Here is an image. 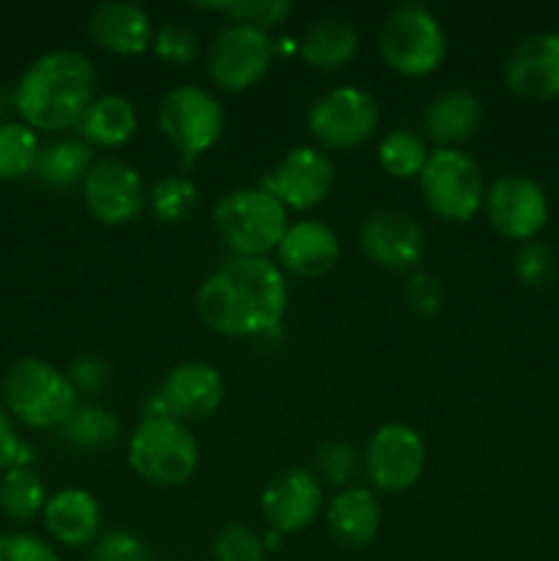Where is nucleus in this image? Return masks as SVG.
<instances>
[{
  "mask_svg": "<svg viewBox=\"0 0 559 561\" xmlns=\"http://www.w3.org/2000/svg\"><path fill=\"white\" fill-rule=\"evenodd\" d=\"M301 58L316 69H340L360 49V33L345 16H321L301 36Z\"/></svg>",
  "mask_w": 559,
  "mask_h": 561,
  "instance_id": "25",
  "label": "nucleus"
},
{
  "mask_svg": "<svg viewBox=\"0 0 559 561\" xmlns=\"http://www.w3.org/2000/svg\"><path fill=\"white\" fill-rule=\"evenodd\" d=\"M381 507L367 488H343L327 507V526L345 548H362L376 537Z\"/></svg>",
  "mask_w": 559,
  "mask_h": 561,
  "instance_id": "23",
  "label": "nucleus"
},
{
  "mask_svg": "<svg viewBox=\"0 0 559 561\" xmlns=\"http://www.w3.org/2000/svg\"><path fill=\"white\" fill-rule=\"evenodd\" d=\"M323 504L321 482L305 469H288L272 477L261 493L263 518L277 535H294L318 518Z\"/></svg>",
  "mask_w": 559,
  "mask_h": 561,
  "instance_id": "16",
  "label": "nucleus"
},
{
  "mask_svg": "<svg viewBox=\"0 0 559 561\" xmlns=\"http://www.w3.org/2000/svg\"><path fill=\"white\" fill-rule=\"evenodd\" d=\"M93 164V151L88 142L82 140H58L49 142L38 151L36 175L38 184H44L47 190H71V186L82 184V179L88 175Z\"/></svg>",
  "mask_w": 559,
  "mask_h": 561,
  "instance_id": "27",
  "label": "nucleus"
},
{
  "mask_svg": "<svg viewBox=\"0 0 559 561\" xmlns=\"http://www.w3.org/2000/svg\"><path fill=\"white\" fill-rule=\"evenodd\" d=\"M195 307L212 332L255 337L280 327L288 307V285L269 257H233L203 279Z\"/></svg>",
  "mask_w": 559,
  "mask_h": 561,
  "instance_id": "1",
  "label": "nucleus"
},
{
  "mask_svg": "<svg viewBox=\"0 0 559 561\" xmlns=\"http://www.w3.org/2000/svg\"><path fill=\"white\" fill-rule=\"evenodd\" d=\"M58 442L75 453H96L118 442L121 422L118 416L102 405H75L69 416L55 427Z\"/></svg>",
  "mask_w": 559,
  "mask_h": 561,
  "instance_id": "26",
  "label": "nucleus"
},
{
  "mask_svg": "<svg viewBox=\"0 0 559 561\" xmlns=\"http://www.w3.org/2000/svg\"><path fill=\"white\" fill-rule=\"evenodd\" d=\"M88 27L99 47L118 55L146 53L153 42L151 16L142 5L129 3V0H107V3L93 5Z\"/></svg>",
  "mask_w": 559,
  "mask_h": 561,
  "instance_id": "19",
  "label": "nucleus"
},
{
  "mask_svg": "<svg viewBox=\"0 0 559 561\" xmlns=\"http://www.w3.org/2000/svg\"><path fill=\"white\" fill-rule=\"evenodd\" d=\"M515 277L529 288H546L557 277V255L543 241H524L515 252Z\"/></svg>",
  "mask_w": 559,
  "mask_h": 561,
  "instance_id": "34",
  "label": "nucleus"
},
{
  "mask_svg": "<svg viewBox=\"0 0 559 561\" xmlns=\"http://www.w3.org/2000/svg\"><path fill=\"white\" fill-rule=\"evenodd\" d=\"M214 228L239 257H263L280 247L288 230V211L261 186L225 192L212 211Z\"/></svg>",
  "mask_w": 559,
  "mask_h": 561,
  "instance_id": "4",
  "label": "nucleus"
},
{
  "mask_svg": "<svg viewBox=\"0 0 559 561\" xmlns=\"http://www.w3.org/2000/svg\"><path fill=\"white\" fill-rule=\"evenodd\" d=\"M274 58V42L269 31L247 22H228L208 44V77L225 91H244L261 80Z\"/></svg>",
  "mask_w": 559,
  "mask_h": 561,
  "instance_id": "9",
  "label": "nucleus"
},
{
  "mask_svg": "<svg viewBox=\"0 0 559 561\" xmlns=\"http://www.w3.org/2000/svg\"><path fill=\"white\" fill-rule=\"evenodd\" d=\"M197 186L186 175H162L151 186V208L162 222H181L195 208Z\"/></svg>",
  "mask_w": 559,
  "mask_h": 561,
  "instance_id": "32",
  "label": "nucleus"
},
{
  "mask_svg": "<svg viewBox=\"0 0 559 561\" xmlns=\"http://www.w3.org/2000/svg\"><path fill=\"white\" fill-rule=\"evenodd\" d=\"M214 561H263V540L244 524H228L214 540Z\"/></svg>",
  "mask_w": 559,
  "mask_h": 561,
  "instance_id": "35",
  "label": "nucleus"
},
{
  "mask_svg": "<svg viewBox=\"0 0 559 561\" xmlns=\"http://www.w3.org/2000/svg\"><path fill=\"white\" fill-rule=\"evenodd\" d=\"M197 9L217 11L225 14L230 22H247V25H258L263 31L280 25V22L288 20V14L294 11L290 0H201L195 3Z\"/></svg>",
  "mask_w": 559,
  "mask_h": 561,
  "instance_id": "31",
  "label": "nucleus"
},
{
  "mask_svg": "<svg viewBox=\"0 0 559 561\" xmlns=\"http://www.w3.org/2000/svg\"><path fill=\"white\" fill-rule=\"evenodd\" d=\"M33 449L16 436L14 420L9 411L0 405V471H9L14 466H31Z\"/></svg>",
  "mask_w": 559,
  "mask_h": 561,
  "instance_id": "40",
  "label": "nucleus"
},
{
  "mask_svg": "<svg viewBox=\"0 0 559 561\" xmlns=\"http://www.w3.org/2000/svg\"><path fill=\"white\" fill-rule=\"evenodd\" d=\"M96 93V66L77 49H53L20 77L14 107L31 129L60 131L80 124Z\"/></svg>",
  "mask_w": 559,
  "mask_h": 561,
  "instance_id": "2",
  "label": "nucleus"
},
{
  "mask_svg": "<svg viewBox=\"0 0 559 561\" xmlns=\"http://www.w3.org/2000/svg\"><path fill=\"white\" fill-rule=\"evenodd\" d=\"M427 146L414 129H398L387 131L378 142V162L395 179H411V175H420L422 168L427 162Z\"/></svg>",
  "mask_w": 559,
  "mask_h": 561,
  "instance_id": "30",
  "label": "nucleus"
},
{
  "mask_svg": "<svg viewBox=\"0 0 559 561\" xmlns=\"http://www.w3.org/2000/svg\"><path fill=\"white\" fill-rule=\"evenodd\" d=\"M316 469H318V482H327V485L343 488L360 474V455L351 444L345 442H327L323 447H318L316 453Z\"/></svg>",
  "mask_w": 559,
  "mask_h": 561,
  "instance_id": "33",
  "label": "nucleus"
},
{
  "mask_svg": "<svg viewBox=\"0 0 559 561\" xmlns=\"http://www.w3.org/2000/svg\"><path fill=\"white\" fill-rule=\"evenodd\" d=\"M82 201L88 211L104 225H124L142 211L146 186L140 173L124 159H93L91 170L82 179Z\"/></svg>",
  "mask_w": 559,
  "mask_h": 561,
  "instance_id": "13",
  "label": "nucleus"
},
{
  "mask_svg": "<svg viewBox=\"0 0 559 561\" xmlns=\"http://www.w3.org/2000/svg\"><path fill=\"white\" fill-rule=\"evenodd\" d=\"M378 49L395 71L422 77L442 66L447 55V33L427 5L398 3L384 16Z\"/></svg>",
  "mask_w": 559,
  "mask_h": 561,
  "instance_id": "6",
  "label": "nucleus"
},
{
  "mask_svg": "<svg viewBox=\"0 0 559 561\" xmlns=\"http://www.w3.org/2000/svg\"><path fill=\"white\" fill-rule=\"evenodd\" d=\"M486 211L502 236L532 241L548 222V197L532 175L507 173L488 186Z\"/></svg>",
  "mask_w": 559,
  "mask_h": 561,
  "instance_id": "12",
  "label": "nucleus"
},
{
  "mask_svg": "<svg viewBox=\"0 0 559 561\" xmlns=\"http://www.w3.org/2000/svg\"><path fill=\"white\" fill-rule=\"evenodd\" d=\"M280 263L305 279L323 277L340 257L338 233L318 219H299L288 225L280 241Z\"/></svg>",
  "mask_w": 559,
  "mask_h": 561,
  "instance_id": "20",
  "label": "nucleus"
},
{
  "mask_svg": "<svg viewBox=\"0 0 559 561\" xmlns=\"http://www.w3.org/2000/svg\"><path fill=\"white\" fill-rule=\"evenodd\" d=\"M44 526L58 542L80 548L99 535L102 526V507L96 496L82 488H66L44 504Z\"/></svg>",
  "mask_w": 559,
  "mask_h": 561,
  "instance_id": "21",
  "label": "nucleus"
},
{
  "mask_svg": "<svg viewBox=\"0 0 559 561\" xmlns=\"http://www.w3.org/2000/svg\"><path fill=\"white\" fill-rule=\"evenodd\" d=\"M201 449L190 427L175 416H142L129 438V466L159 488H179L195 477Z\"/></svg>",
  "mask_w": 559,
  "mask_h": 561,
  "instance_id": "5",
  "label": "nucleus"
},
{
  "mask_svg": "<svg viewBox=\"0 0 559 561\" xmlns=\"http://www.w3.org/2000/svg\"><path fill=\"white\" fill-rule=\"evenodd\" d=\"M5 411L22 425L55 431L77 405V389L69 376L49 362L25 356L14 362L3 378Z\"/></svg>",
  "mask_w": 559,
  "mask_h": 561,
  "instance_id": "3",
  "label": "nucleus"
},
{
  "mask_svg": "<svg viewBox=\"0 0 559 561\" xmlns=\"http://www.w3.org/2000/svg\"><path fill=\"white\" fill-rule=\"evenodd\" d=\"M47 491L33 466H14L0 477V513L9 520H31L44 513Z\"/></svg>",
  "mask_w": 559,
  "mask_h": 561,
  "instance_id": "28",
  "label": "nucleus"
},
{
  "mask_svg": "<svg viewBox=\"0 0 559 561\" xmlns=\"http://www.w3.org/2000/svg\"><path fill=\"white\" fill-rule=\"evenodd\" d=\"M504 80L526 99L559 96V33H532L504 58Z\"/></svg>",
  "mask_w": 559,
  "mask_h": 561,
  "instance_id": "17",
  "label": "nucleus"
},
{
  "mask_svg": "<svg viewBox=\"0 0 559 561\" xmlns=\"http://www.w3.org/2000/svg\"><path fill=\"white\" fill-rule=\"evenodd\" d=\"M378 118V102L367 88L338 85L310 104L307 129L327 148H354L376 131Z\"/></svg>",
  "mask_w": 559,
  "mask_h": 561,
  "instance_id": "8",
  "label": "nucleus"
},
{
  "mask_svg": "<svg viewBox=\"0 0 559 561\" xmlns=\"http://www.w3.org/2000/svg\"><path fill=\"white\" fill-rule=\"evenodd\" d=\"M91 561H151L148 548L140 537L132 531H104L96 542H93Z\"/></svg>",
  "mask_w": 559,
  "mask_h": 561,
  "instance_id": "37",
  "label": "nucleus"
},
{
  "mask_svg": "<svg viewBox=\"0 0 559 561\" xmlns=\"http://www.w3.org/2000/svg\"><path fill=\"white\" fill-rule=\"evenodd\" d=\"M225 126L223 102L203 85H179L159 104V129L179 151H206L219 140Z\"/></svg>",
  "mask_w": 559,
  "mask_h": 561,
  "instance_id": "10",
  "label": "nucleus"
},
{
  "mask_svg": "<svg viewBox=\"0 0 559 561\" xmlns=\"http://www.w3.org/2000/svg\"><path fill=\"white\" fill-rule=\"evenodd\" d=\"M159 392L175 420H206L223 403L225 381L208 362H184L170 370Z\"/></svg>",
  "mask_w": 559,
  "mask_h": 561,
  "instance_id": "18",
  "label": "nucleus"
},
{
  "mask_svg": "<svg viewBox=\"0 0 559 561\" xmlns=\"http://www.w3.org/2000/svg\"><path fill=\"white\" fill-rule=\"evenodd\" d=\"M360 244L373 263L389 272H409L425 255V233L409 214L381 208L360 228Z\"/></svg>",
  "mask_w": 559,
  "mask_h": 561,
  "instance_id": "15",
  "label": "nucleus"
},
{
  "mask_svg": "<svg viewBox=\"0 0 559 561\" xmlns=\"http://www.w3.org/2000/svg\"><path fill=\"white\" fill-rule=\"evenodd\" d=\"M425 442L403 422L378 427L365 453L367 480L387 493L409 491L425 469Z\"/></svg>",
  "mask_w": 559,
  "mask_h": 561,
  "instance_id": "11",
  "label": "nucleus"
},
{
  "mask_svg": "<svg viewBox=\"0 0 559 561\" xmlns=\"http://www.w3.org/2000/svg\"><path fill=\"white\" fill-rule=\"evenodd\" d=\"M42 146L36 129L25 121H3L0 124V181H16L33 173Z\"/></svg>",
  "mask_w": 559,
  "mask_h": 561,
  "instance_id": "29",
  "label": "nucleus"
},
{
  "mask_svg": "<svg viewBox=\"0 0 559 561\" xmlns=\"http://www.w3.org/2000/svg\"><path fill=\"white\" fill-rule=\"evenodd\" d=\"M334 181V164L321 148L296 146L269 170L261 190L272 192L285 208H312L329 195Z\"/></svg>",
  "mask_w": 559,
  "mask_h": 561,
  "instance_id": "14",
  "label": "nucleus"
},
{
  "mask_svg": "<svg viewBox=\"0 0 559 561\" xmlns=\"http://www.w3.org/2000/svg\"><path fill=\"white\" fill-rule=\"evenodd\" d=\"M69 381L77 392H80V389L82 392H99V389L107 383V367L99 359H93V356H82V359H77L75 365H71Z\"/></svg>",
  "mask_w": 559,
  "mask_h": 561,
  "instance_id": "41",
  "label": "nucleus"
},
{
  "mask_svg": "<svg viewBox=\"0 0 559 561\" xmlns=\"http://www.w3.org/2000/svg\"><path fill=\"white\" fill-rule=\"evenodd\" d=\"M480 118L482 104L477 93L469 88H449L427 104L425 131L433 142H438V148H455L475 135Z\"/></svg>",
  "mask_w": 559,
  "mask_h": 561,
  "instance_id": "22",
  "label": "nucleus"
},
{
  "mask_svg": "<svg viewBox=\"0 0 559 561\" xmlns=\"http://www.w3.org/2000/svg\"><path fill=\"white\" fill-rule=\"evenodd\" d=\"M406 305L417 312V316H436L444 305V288L442 279L433 277L431 272H414L406 279Z\"/></svg>",
  "mask_w": 559,
  "mask_h": 561,
  "instance_id": "38",
  "label": "nucleus"
},
{
  "mask_svg": "<svg viewBox=\"0 0 559 561\" xmlns=\"http://www.w3.org/2000/svg\"><path fill=\"white\" fill-rule=\"evenodd\" d=\"M420 190L427 208L449 222H466L486 203L482 170L460 148H436L427 153Z\"/></svg>",
  "mask_w": 559,
  "mask_h": 561,
  "instance_id": "7",
  "label": "nucleus"
},
{
  "mask_svg": "<svg viewBox=\"0 0 559 561\" xmlns=\"http://www.w3.org/2000/svg\"><path fill=\"white\" fill-rule=\"evenodd\" d=\"M77 129L88 146H124L137 129V110L124 93H104L88 104Z\"/></svg>",
  "mask_w": 559,
  "mask_h": 561,
  "instance_id": "24",
  "label": "nucleus"
},
{
  "mask_svg": "<svg viewBox=\"0 0 559 561\" xmlns=\"http://www.w3.org/2000/svg\"><path fill=\"white\" fill-rule=\"evenodd\" d=\"M0 561H60V557L33 535H0Z\"/></svg>",
  "mask_w": 559,
  "mask_h": 561,
  "instance_id": "39",
  "label": "nucleus"
},
{
  "mask_svg": "<svg viewBox=\"0 0 559 561\" xmlns=\"http://www.w3.org/2000/svg\"><path fill=\"white\" fill-rule=\"evenodd\" d=\"M151 47L157 49L159 58L170 60V64H190L197 55V36L195 31L179 25V22H168L153 33Z\"/></svg>",
  "mask_w": 559,
  "mask_h": 561,
  "instance_id": "36",
  "label": "nucleus"
}]
</instances>
